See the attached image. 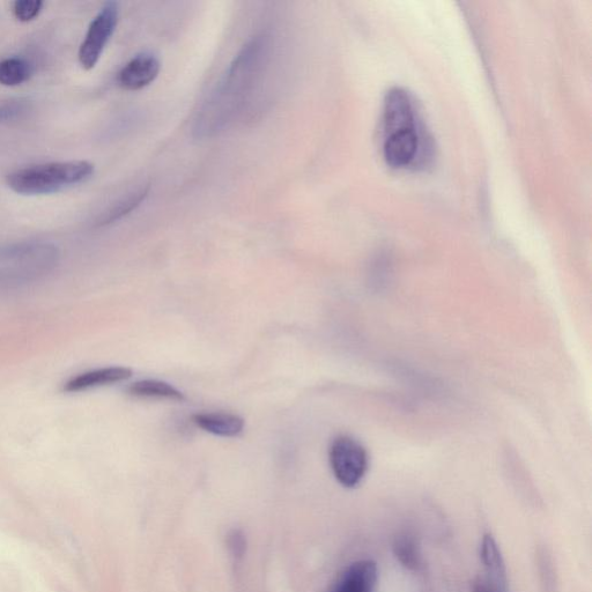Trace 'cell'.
<instances>
[{
  "label": "cell",
  "mask_w": 592,
  "mask_h": 592,
  "mask_svg": "<svg viewBox=\"0 0 592 592\" xmlns=\"http://www.w3.org/2000/svg\"><path fill=\"white\" fill-rule=\"evenodd\" d=\"M268 54L269 41L264 35L244 44L198 111L194 124L196 137H213L228 127L253 90Z\"/></svg>",
  "instance_id": "obj_1"
},
{
  "label": "cell",
  "mask_w": 592,
  "mask_h": 592,
  "mask_svg": "<svg viewBox=\"0 0 592 592\" xmlns=\"http://www.w3.org/2000/svg\"><path fill=\"white\" fill-rule=\"evenodd\" d=\"M94 165L90 161L48 162L14 170L7 176L9 188L24 196L56 194L90 180Z\"/></svg>",
  "instance_id": "obj_2"
},
{
  "label": "cell",
  "mask_w": 592,
  "mask_h": 592,
  "mask_svg": "<svg viewBox=\"0 0 592 592\" xmlns=\"http://www.w3.org/2000/svg\"><path fill=\"white\" fill-rule=\"evenodd\" d=\"M57 263L55 248L26 244L0 250V291L13 290L48 275Z\"/></svg>",
  "instance_id": "obj_3"
},
{
  "label": "cell",
  "mask_w": 592,
  "mask_h": 592,
  "mask_svg": "<svg viewBox=\"0 0 592 592\" xmlns=\"http://www.w3.org/2000/svg\"><path fill=\"white\" fill-rule=\"evenodd\" d=\"M329 461L333 475L344 487L358 486L365 478L369 466L367 450L351 436L340 435L332 441Z\"/></svg>",
  "instance_id": "obj_4"
},
{
  "label": "cell",
  "mask_w": 592,
  "mask_h": 592,
  "mask_svg": "<svg viewBox=\"0 0 592 592\" xmlns=\"http://www.w3.org/2000/svg\"><path fill=\"white\" fill-rule=\"evenodd\" d=\"M120 20V6L115 2H108L92 20L87 29L85 39L80 44L78 59L86 71L93 70L114 35Z\"/></svg>",
  "instance_id": "obj_5"
},
{
  "label": "cell",
  "mask_w": 592,
  "mask_h": 592,
  "mask_svg": "<svg viewBox=\"0 0 592 592\" xmlns=\"http://www.w3.org/2000/svg\"><path fill=\"white\" fill-rule=\"evenodd\" d=\"M417 121L384 130L383 157L390 167L406 168L416 164L426 140L421 138Z\"/></svg>",
  "instance_id": "obj_6"
},
{
  "label": "cell",
  "mask_w": 592,
  "mask_h": 592,
  "mask_svg": "<svg viewBox=\"0 0 592 592\" xmlns=\"http://www.w3.org/2000/svg\"><path fill=\"white\" fill-rule=\"evenodd\" d=\"M161 63L153 53H140L130 59L120 72L117 83L123 90L140 91L150 86L159 77Z\"/></svg>",
  "instance_id": "obj_7"
},
{
  "label": "cell",
  "mask_w": 592,
  "mask_h": 592,
  "mask_svg": "<svg viewBox=\"0 0 592 592\" xmlns=\"http://www.w3.org/2000/svg\"><path fill=\"white\" fill-rule=\"evenodd\" d=\"M379 569L372 560L354 562L346 569L333 592H375Z\"/></svg>",
  "instance_id": "obj_8"
},
{
  "label": "cell",
  "mask_w": 592,
  "mask_h": 592,
  "mask_svg": "<svg viewBox=\"0 0 592 592\" xmlns=\"http://www.w3.org/2000/svg\"><path fill=\"white\" fill-rule=\"evenodd\" d=\"M132 376V370L127 367H106L81 373L65 384V390L79 392L88 389L110 386V384L127 381Z\"/></svg>",
  "instance_id": "obj_9"
},
{
  "label": "cell",
  "mask_w": 592,
  "mask_h": 592,
  "mask_svg": "<svg viewBox=\"0 0 592 592\" xmlns=\"http://www.w3.org/2000/svg\"><path fill=\"white\" fill-rule=\"evenodd\" d=\"M192 420L203 431L222 438H235L244 429V420L232 413H197Z\"/></svg>",
  "instance_id": "obj_10"
},
{
  "label": "cell",
  "mask_w": 592,
  "mask_h": 592,
  "mask_svg": "<svg viewBox=\"0 0 592 592\" xmlns=\"http://www.w3.org/2000/svg\"><path fill=\"white\" fill-rule=\"evenodd\" d=\"M129 394L139 398L168 399V401L183 402L185 397L172 384L158 380H143L132 383Z\"/></svg>",
  "instance_id": "obj_11"
},
{
  "label": "cell",
  "mask_w": 592,
  "mask_h": 592,
  "mask_svg": "<svg viewBox=\"0 0 592 592\" xmlns=\"http://www.w3.org/2000/svg\"><path fill=\"white\" fill-rule=\"evenodd\" d=\"M33 65L22 57H7L0 61V85L20 86L31 78Z\"/></svg>",
  "instance_id": "obj_12"
},
{
  "label": "cell",
  "mask_w": 592,
  "mask_h": 592,
  "mask_svg": "<svg viewBox=\"0 0 592 592\" xmlns=\"http://www.w3.org/2000/svg\"><path fill=\"white\" fill-rule=\"evenodd\" d=\"M150 192V185H142L136 190L130 192L129 195L123 197L121 201H118L113 207L103 214L99 220L100 225H109L113 222L128 216L132 211H135L138 206L142 205L145 198Z\"/></svg>",
  "instance_id": "obj_13"
},
{
  "label": "cell",
  "mask_w": 592,
  "mask_h": 592,
  "mask_svg": "<svg viewBox=\"0 0 592 592\" xmlns=\"http://www.w3.org/2000/svg\"><path fill=\"white\" fill-rule=\"evenodd\" d=\"M394 553L403 566L409 569H417L420 564V555L416 539L410 534L399 535L394 543Z\"/></svg>",
  "instance_id": "obj_14"
},
{
  "label": "cell",
  "mask_w": 592,
  "mask_h": 592,
  "mask_svg": "<svg viewBox=\"0 0 592 592\" xmlns=\"http://www.w3.org/2000/svg\"><path fill=\"white\" fill-rule=\"evenodd\" d=\"M43 5L41 0H17L12 4L13 16L21 22H31L40 16Z\"/></svg>",
  "instance_id": "obj_15"
},
{
  "label": "cell",
  "mask_w": 592,
  "mask_h": 592,
  "mask_svg": "<svg viewBox=\"0 0 592 592\" xmlns=\"http://www.w3.org/2000/svg\"><path fill=\"white\" fill-rule=\"evenodd\" d=\"M27 109L26 103L22 101H10L0 105V124L17 120Z\"/></svg>",
  "instance_id": "obj_16"
},
{
  "label": "cell",
  "mask_w": 592,
  "mask_h": 592,
  "mask_svg": "<svg viewBox=\"0 0 592 592\" xmlns=\"http://www.w3.org/2000/svg\"><path fill=\"white\" fill-rule=\"evenodd\" d=\"M472 592H508V586L488 580L485 576H478L473 582Z\"/></svg>",
  "instance_id": "obj_17"
}]
</instances>
